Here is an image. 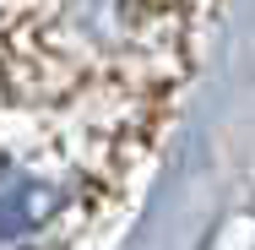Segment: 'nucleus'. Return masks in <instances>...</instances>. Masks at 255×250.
Returning a JSON list of instances; mask_svg holds the SVG:
<instances>
[{"mask_svg":"<svg viewBox=\"0 0 255 250\" xmlns=\"http://www.w3.org/2000/svg\"><path fill=\"white\" fill-rule=\"evenodd\" d=\"M71 212V191L27 163H0V250H33Z\"/></svg>","mask_w":255,"mask_h":250,"instance_id":"1","label":"nucleus"}]
</instances>
